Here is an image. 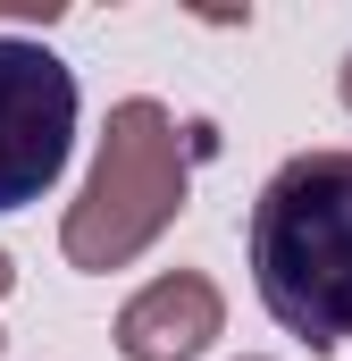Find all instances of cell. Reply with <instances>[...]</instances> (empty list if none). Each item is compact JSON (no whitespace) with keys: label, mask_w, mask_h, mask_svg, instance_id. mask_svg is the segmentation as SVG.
<instances>
[{"label":"cell","mask_w":352,"mask_h":361,"mask_svg":"<svg viewBox=\"0 0 352 361\" xmlns=\"http://www.w3.org/2000/svg\"><path fill=\"white\" fill-rule=\"evenodd\" d=\"M260 311L310 353L352 345V152H294L244 227Z\"/></svg>","instance_id":"obj_1"},{"label":"cell","mask_w":352,"mask_h":361,"mask_svg":"<svg viewBox=\"0 0 352 361\" xmlns=\"http://www.w3.org/2000/svg\"><path fill=\"white\" fill-rule=\"evenodd\" d=\"M184 193H193V143L176 135L168 101H151V92L118 101L109 126H101V152H92L84 193H76L68 219H59L68 269L109 277V269H126V261H143V252L176 227Z\"/></svg>","instance_id":"obj_2"},{"label":"cell","mask_w":352,"mask_h":361,"mask_svg":"<svg viewBox=\"0 0 352 361\" xmlns=\"http://www.w3.org/2000/svg\"><path fill=\"white\" fill-rule=\"evenodd\" d=\"M76 152V68L34 34H0V219L42 202Z\"/></svg>","instance_id":"obj_3"},{"label":"cell","mask_w":352,"mask_h":361,"mask_svg":"<svg viewBox=\"0 0 352 361\" xmlns=\"http://www.w3.org/2000/svg\"><path fill=\"white\" fill-rule=\"evenodd\" d=\"M227 336V294L201 269H168L118 311V353L126 361H201Z\"/></svg>","instance_id":"obj_4"},{"label":"cell","mask_w":352,"mask_h":361,"mask_svg":"<svg viewBox=\"0 0 352 361\" xmlns=\"http://www.w3.org/2000/svg\"><path fill=\"white\" fill-rule=\"evenodd\" d=\"M336 92H344V109H352V51H344V68H336Z\"/></svg>","instance_id":"obj_5"},{"label":"cell","mask_w":352,"mask_h":361,"mask_svg":"<svg viewBox=\"0 0 352 361\" xmlns=\"http://www.w3.org/2000/svg\"><path fill=\"white\" fill-rule=\"evenodd\" d=\"M8 286H17V261H8V252H0V294H8Z\"/></svg>","instance_id":"obj_6"},{"label":"cell","mask_w":352,"mask_h":361,"mask_svg":"<svg viewBox=\"0 0 352 361\" xmlns=\"http://www.w3.org/2000/svg\"><path fill=\"white\" fill-rule=\"evenodd\" d=\"M0 345H8V336H0Z\"/></svg>","instance_id":"obj_7"},{"label":"cell","mask_w":352,"mask_h":361,"mask_svg":"<svg viewBox=\"0 0 352 361\" xmlns=\"http://www.w3.org/2000/svg\"><path fill=\"white\" fill-rule=\"evenodd\" d=\"M244 361H252V353H244Z\"/></svg>","instance_id":"obj_8"}]
</instances>
